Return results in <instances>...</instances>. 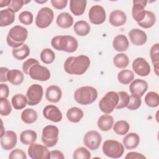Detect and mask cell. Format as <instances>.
<instances>
[{"label": "cell", "mask_w": 159, "mask_h": 159, "mask_svg": "<svg viewBox=\"0 0 159 159\" xmlns=\"http://www.w3.org/2000/svg\"><path fill=\"white\" fill-rule=\"evenodd\" d=\"M89 65V58L86 55H80L68 57L64 63V70L70 75H81L87 71Z\"/></svg>", "instance_id": "cell-1"}, {"label": "cell", "mask_w": 159, "mask_h": 159, "mask_svg": "<svg viewBox=\"0 0 159 159\" xmlns=\"http://www.w3.org/2000/svg\"><path fill=\"white\" fill-rule=\"evenodd\" d=\"M51 45L53 48L58 51L68 53L75 52L78 47L77 40L71 35H57L52 38Z\"/></svg>", "instance_id": "cell-2"}, {"label": "cell", "mask_w": 159, "mask_h": 159, "mask_svg": "<svg viewBox=\"0 0 159 159\" xmlns=\"http://www.w3.org/2000/svg\"><path fill=\"white\" fill-rule=\"evenodd\" d=\"M28 35V30L26 28L20 25H15L12 27L7 35L6 41L9 46L17 48L24 44Z\"/></svg>", "instance_id": "cell-3"}, {"label": "cell", "mask_w": 159, "mask_h": 159, "mask_svg": "<svg viewBox=\"0 0 159 159\" xmlns=\"http://www.w3.org/2000/svg\"><path fill=\"white\" fill-rule=\"evenodd\" d=\"M98 98V91L92 86H82L78 88L74 93L75 101L81 105H88L93 103Z\"/></svg>", "instance_id": "cell-4"}, {"label": "cell", "mask_w": 159, "mask_h": 159, "mask_svg": "<svg viewBox=\"0 0 159 159\" xmlns=\"http://www.w3.org/2000/svg\"><path fill=\"white\" fill-rule=\"evenodd\" d=\"M119 101V96L115 91L107 92L99 101V107L104 114H111L116 108Z\"/></svg>", "instance_id": "cell-5"}, {"label": "cell", "mask_w": 159, "mask_h": 159, "mask_svg": "<svg viewBox=\"0 0 159 159\" xmlns=\"http://www.w3.org/2000/svg\"><path fill=\"white\" fill-rule=\"evenodd\" d=\"M102 152L105 155L112 158H120L124 152L123 145L114 140H107L102 145Z\"/></svg>", "instance_id": "cell-6"}, {"label": "cell", "mask_w": 159, "mask_h": 159, "mask_svg": "<svg viewBox=\"0 0 159 159\" xmlns=\"http://www.w3.org/2000/svg\"><path fill=\"white\" fill-rule=\"evenodd\" d=\"M59 130L55 125H48L42 130V142L47 147L55 146L58 140Z\"/></svg>", "instance_id": "cell-7"}, {"label": "cell", "mask_w": 159, "mask_h": 159, "mask_svg": "<svg viewBox=\"0 0 159 159\" xmlns=\"http://www.w3.org/2000/svg\"><path fill=\"white\" fill-rule=\"evenodd\" d=\"M54 13L52 9L44 7L41 8L37 12L35 17V25L40 29L48 27L53 22Z\"/></svg>", "instance_id": "cell-8"}, {"label": "cell", "mask_w": 159, "mask_h": 159, "mask_svg": "<svg viewBox=\"0 0 159 159\" xmlns=\"http://www.w3.org/2000/svg\"><path fill=\"white\" fill-rule=\"evenodd\" d=\"M43 94V88L39 84H32L27 89L26 97L29 106H35L42 100Z\"/></svg>", "instance_id": "cell-9"}, {"label": "cell", "mask_w": 159, "mask_h": 159, "mask_svg": "<svg viewBox=\"0 0 159 159\" xmlns=\"http://www.w3.org/2000/svg\"><path fill=\"white\" fill-rule=\"evenodd\" d=\"M28 155L32 159H50V152L47 146L32 143L28 148Z\"/></svg>", "instance_id": "cell-10"}, {"label": "cell", "mask_w": 159, "mask_h": 159, "mask_svg": "<svg viewBox=\"0 0 159 159\" xmlns=\"http://www.w3.org/2000/svg\"><path fill=\"white\" fill-rule=\"evenodd\" d=\"M29 75L33 80L45 81L50 79V72L47 67L42 66L40 64H36L30 68Z\"/></svg>", "instance_id": "cell-11"}, {"label": "cell", "mask_w": 159, "mask_h": 159, "mask_svg": "<svg viewBox=\"0 0 159 159\" xmlns=\"http://www.w3.org/2000/svg\"><path fill=\"white\" fill-rule=\"evenodd\" d=\"M88 17L91 23L95 25H99L106 20V13L102 6L94 5L89 11Z\"/></svg>", "instance_id": "cell-12"}, {"label": "cell", "mask_w": 159, "mask_h": 159, "mask_svg": "<svg viewBox=\"0 0 159 159\" xmlns=\"http://www.w3.org/2000/svg\"><path fill=\"white\" fill-rule=\"evenodd\" d=\"M102 137L101 134L96 130H90L86 133L84 136V144L90 150H97L101 143Z\"/></svg>", "instance_id": "cell-13"}, {"label": "cell", "mask_w": 159, "mask_h": 159, "mask_svg": "<svg viewBox=\"0 0 159 159\" xmlns=\"http://www.w3.org/2000/svg\"><path fill=\"white\" fill-rule=\"evenodd\" d=\"M132 69L139 76H147L151 71L150 66L146 60L142 57L135 58L132 62Z\"/></svg>", "instance_id": "cell-14"}, {"label": "cell", "mask_w": 159, "mask_h": 159, "mask_svg": "<svg viewBox=\"0 0 159 159\" xmlns=\"http://www.w3.org/2000/svg\"><path fill=\"white\" fill-rule=\"evenodd\" d=\"M17 141V135L14 131H4L1 135V145L5 150H10L14 148L16 145Z\"/></svg>", "instance_id": "cell-15"}, {"label": "cell", "mask_w": 159, "mask_h": 159, "mask_svg": "<svg viewBox=\"0 0 159 159\" xmlns=\"http://www.w3.org/2000/svg\"><path fill=\"white\" fill-rule=\"evenodd\" d=\"M147 1L144 0L133 1V6L132 9V15L133 19L137 22H141L145 17L146 10L145 7Z\"/></svg>", "instance_id": "cell-16"}, {"label": "cell", "mask_w": 159, "mask_h": 159, "mask_svg": "<svg viewBox=\"0 0 159 159\" xmlns=\"http://www.w3.org/2000/svg\"><path fill=\"white\" fill-rule=\"evenodd\" d=\"M43 115L47 119L53 122H59L62 119V113L54 105H47L43 109Z\"/></svg>", "instance_id": "cell-17"}, {"label": "cell", "mask_w": 159, "mask_h": 159, "mask_svg": "<svg viewBox=\"0 0 159 159\" xmlns=\"http://www.w3.org/2000/svg\"><path fill=\"white\" fill-rule=\"evenodd\" d=\"M148 89L147 83L141 79L134 80L129 86V90L132 94L141 98Z\"/></svg>", "instance_id": "cell-18"}, {"label": "cell", "mask_w": 159, "mask_h": 159, "mask_svg": "<svg viewBox=\"0 0 159 159\" xmlns=\"http://www.w3.org/2000/svg\"><path fill=\"white\" fill-rule=\"evenodd\" d=\"M129 36L131 42L136 45L140 46L144 45L147 40L146 33L139 29H133L129 32Z\"/></svg>", "instance_id": "cell-19"}, {"label": "cell", "mask_w": 159, "mask_h": 159, "mask_svg": "<svg viewBox=\"0 0 159 159\" xmlns=\"http://www.w3.org/2000/svg\"><path fill=\"white\" fill-rule=\"evenodd\" d=\"M127 20V17L124 12L120 10H114L112 11L109 16V21L114 27H120L124 25Z\"/></svg>", "instance_id": "cell-20"}, {"label": "cell", "mask_w": 159, "mask_h": 159, "mask_svg": "<svg viewBox=\"0 0 159 159\" xmlns=\"http://www.w3.org/2000/svg\"><path fill=\"white\" fill-rule=\"evenodd\" d=\"M62 92L60 88L57 85H52L47 88L45 97L48 101L51 102H58L61 98Z\"/></svg>", "instance_id": "cell-21"}, {"label": "cell", "mask_w": 159, "mask_h": 159, "mask_svg": "<svg viewBox=\"0 0 159 159\" xmlns=\"http://www.w3.org/2000/svg\"><path fill=\"white\" fill-rule=\"evenodd\" d=\"M112 46L116 51L122 52L127 50L129 46V42L125 35L119 34L114 37L112 42Z\"/></svg>", "instance_id": "cell-22"}, {"label": "cell", "mask_w": 159, "mask_h": 159, "mask_svg": "<svg viewBox=\"0 0 159 159\" xmlns=\"http://www.w3.org/2000/svg\"><path fill=\"white\" fill-rule=\"evenodd\" d=\"M15 12L10 8H7L0 11V26L6 27L14 22Z\"/></svg>", "instance_id": "cell-23"}, {"label": "cell", "mask_w": 159, "mask_h": 159, "mask_svg": "<svg viewBox=\"0 0 159 159\" xmlns=\"http://www.w3.org/2000/svg\"><path fill=\"white\" fill-rule=\"evenodd\" d=\"M122 143L127 149H134L139 145L140 143V137L137 133L130 132L124 137Z\"/></svg>", "instance_id": "cell-24"}, {"label": "cell", "mask_w": 159, "mask_h": 159, "mask_svg": "<svg viewBox=\"0 0 159 159\" xmlns=\"http://www.w3.org/2000/svg\"><path fill=\"white\" fill-rule=\"evenodd\" d=\"M86 4V0H70V9L75 16H79L84 12Z\"/></svg>", "instance_id": "cell-25"}, {"label": "cell", "mask_w": 159, "mask_h": 159, "mask_svg": "<svg viewBox=\"0 0 159 159\" xmlns=\"http://www.w3.org/2000/svg\"><path fill=\"white\" fill-rule=\"evenodd\" d=\"M114 124L113 117L109 114H104L101 116L98 120L97 125L98 128L102 131H109L110 130Z\"/></svg>", "instance_id": "cell-26"}, {"label": "cell", "mask_w": 159, "mask_h": 159, "mask_svg": "<svg viewBox=\"0 0 159 159\" xmlns=\"http://www.w3.org/2000/svg\"><path fill=\"white\" fill-rule=\"evenodd\" d=\"M56 23L62 29H68L73 24V17L68 12H61L57 16Z\"/></svg>", "instance_id": "cell-27"}, {"label": "cell", "mask_w": 159, "mask_h": 159, "mask_svg": "<svg viewBox=\"0 0 159 159\" xmlns=\"http://www.w3.org/2000/svg\"><path fill=\"white\" fill-rule=\"evenodd\" d=\"M24 79V74L19 70H10L7 75V80L13 85H19L22 83Z\"/></svg>", "instance_id": "cell-28"}, {"label": "cell", "mask_w": 159, "mask_h": 159, "mask_svg": "<svg viewBox=\"0 0 159 159\" xmlns=\"http://www.w3.org/2000/svg\"><path fill=\"white\" fill-rule=\"evenodd\" d=\"M83 111L77 107H72L66 112V117L68 120L73 123L79 122L83 117Z\"/></svg>", "instance_id": "cell-29"}, {"label": "cell", "mask_w": 159, "mask_h": 159, "mask_svg": "<svg viewBox=\"0 0 159 159\" xmlns=\"http://www.w3.org/2000/svg\"><path fill=\"white\" fill-rule=\"evenodd\" d=\"M37 138V133L32 130H25L20 134V142L26 145H30L34 143Z\"/></svg>", "instance_id": "cell-30"}, {"label": "cell", "mask_w": 159, "mask_h": 159, "mask_svg": "<svg viewBox=\"0 0 159 159\" xmlns=\"http://www.w3.org/2000/svg\"><path fill=\"white\" fill-rule=\"evenodd\" d=\"M73 29L76 35L79 36H86L89 33L91 27L86 21L79 20L73 25Z\"/></svg>", "instance_id": "cell-31"}, {"label": "cell", "mask_w": 159, "mask_h": 159, "mask_svg": "<svg viewBox=\"0 0 159 159\" xmlns=\"http://www.w3.org/2000/svg\"><path fill=\"white\" fill-rule=\"evenodd\" d=\"M12 56L17 60H22L27 58L30 54V48L26 44L17 48H13L12 50Z\"/></svg>", "instance_id": "cell-32"}, {"label": "cell", "mask_w": 159, "mask_h": 159, "mask_svg": "<svg viewBox=\"0 0 159 159\" xmlns=\"http://www.w3.org/2000/svg\"><path fill=\"white\" fill-rule=\"evenodd\" d=\"M38 117L37 112L33 109L27 108L24 109L21 114L22 120L27 124L34 123Z\"/></svg>", "instance_id": "cell-33"}, {"label": "cell", "mask_w": 159, "mask_h": 159, "mask_svg": "<svg viewBox=\"0 0 159 159\" xmlns=\"http://www.w3.org/2000/svg\"><path fill=\"white\" fill-rule=\"evenodd\" d=\"M156 22V17L155 14L150 11H146L144 19L138 23V25L144 29H149L153 27Z\"/></svg>", "instance_id": "cell-34"}, {"label": "cell", "mask_w": 159, "mask_h": 159, "mask_svg": "<svg viewBox=\"0 0 159 159\" xmlns=\"http://www.w3.org/2000/svg\"><path fill=\"white\" fill-rule=\"evenodd\" d=\"M11 103L13 107L16 110L24 109L27 104V97L22 94H16L12 96Z\"/></svg>", "instance_id": "cell-35"}, {"label": "cell", "mask_w": 159, "mask_h": 159, "mask_svg": "<svg viewBox=\"0 0 159 159\" xmlns=\"http://www.w3.org/2000/svg\"><path fill=\"white\" fill-rule=\"evenodd\" d=\"M113 63L115 66L120 69L125 68L129 64L128 56L125 53H118L113 58Z\"/></svg>", "instance_id": "cell-36"}, {"label": "cell", "mask_w": 159, "mask_h": 159, "mask_svg": "<svg viewBox=\"0 0 159 159\" xmlns=\"http://www.w3.org/2000/svg\"><path fill=\"white\" fill-rule=\"evenodd\" d=\"M134 79V73L129 70H122L117 75L118 81L124 85L131 83Z\"/></svg>", "instance_id": "cell-37"}, {"label": "cell", "mask_w": 159, "mask_h": 159, "mask_svg": "<svg viewBox=\"0 0 159 159\" xmlns=\"http://www.w3.org/2000/svg\"><path fill=\"white\" fill-rule=\"evenodd\" d=\"M129 124L125 120H118L117 121L113 127L114 131L118 135H125L129 130Z\"/></svg>", "instance_id": "cell-38"}, {"label": "cell", "mask_w": 159, "mask_h": 159, "mask_svg": "<svg viewBox=\"0 0 159 159\" xmlns=\"http://www.w3.org/2000/svg\"><path fill=\"white\" fill-rule=\"evenodd\" d=\"M145 102L148 107H157L159 104L158 94L154 91L148 92L145 96Z\"/></svg>", "instance_id": "cell-39"}, {"label": "cell", "mask_w": 159, "mask_h": 159, "mask_svg": "<svg viewBox=\"0 0 159 159\" xmlns=\"http://www.w3.org/2000/svg\"><path fill=\"white\" fill-rule=\"evenodd\" d=\"M55 58V53L48 48H44L40 53V60L45 64L52 63Z\"/></svg>", "instance_id": "cell-40"}, {"label": "cell", "mask_w": 159, "mask_h": 159, "mask_svg": "<svg viewBox=\"0 0 159 159\" xmlns=\"http://www.w3.org/2000/svg\"><path fill=\"white\" fill-rule=\"evenodd\" d=\"M119 96V101L116 108L117 109L126 107L130 100V96L125 91H119L117 93Z\"/></svg>", "instance_id": "cell-41"}, {"label": "cell", "mask_w": 159, "mask_h": 159, "mask_svg": "<svg viewBox=\"0 0 159 159\" xmlns=\"http://www.w3.org/2000/svg\"><path fill=\"white\" fill-rule=\"evenodd\" d=\"M73 158L75 159H89L91 153L84 147H79L74 151Z\"/></svg>", "instance_id": "cell-42"}, {"label": "cell", "mask_w": 159, "mask_h": 159, "mask_svg": "<svg viewBox=\"0 0 159 159\" xmlns=\"http://www.w3.org/2000/svg\"><path fill=\"white\" fill-rule=\"evenodd\" d=\"M0 111L2 116H7L11 112L12 107L7 98H0Z\"/></svg>", "instance_id": "cell-43"}, {"label": "cell", "mask_w": 159, "mask_h": 159, "mask_svg": "<svg viewBox=\"0 0 159 159\" xmlns=\"http://www.w3.org/2000/svg\"><path fill=\"white\" fill-rule=\"evenodd\" d=\"M34 16L31 12L25 11L19 15V20L23 24L29 25L33 22Z\"/></svg>", "instance_id": "cell-44"}, {"label": "cell", "mask_w": 159, "mask_h": 159, "mask_svg": "<svg viewBox=\"0 0 159 159\" xmlns=\"http://www.w3.org/2000/svg\"><path fill=\"white\" fill-rule=\"evenodd\" d=\"M141 104H142V100L140 97L131 94L130 96L129 102L126 107L129 110L134 111L139 109L140 107Z\"/></svg>", "instance_id": "cell-45"}, {"label": "cell", "mask_w": 159, "mask_h": 159, "mask_svg": "<svg viewBox=\"0 0 159 159\" xmlns=\"http://www.w3.org/2000/svg\"><path fill=\"white\" fill-rule=\"evenodd\" d=\"M150 56L153 65L159 64V44L158 43L153 45L151 47Z\"/></svg>", "instance_id": "cell-46"}, {"label": "cell", "mask_w": 159, "mask_h": 159, "mask_svg": "<svg viewBox=\"0 0 159 159\" xmlns=\"http://www.w3.org/2000/svg\"><path fill=\"white\" fill-rule=\"evenodd\" d=\"M29 2H30V1H25L24 0H12L9 6V8L11 9L14 12H17L22 7L24 4Z\"/></svg>", "instance_id": "cell-47"}, {"label": "cell", "mask_w": 159, "mask_h": 159, "mask_svg": "<svg viewBox=\"0 0 159 159\" xmlns=\"http://www.w3.org/2000/svg\"><path fill=\"white\" fill-rule=\"evenodd\" d=\"M9 159H16V158L26 159L27 156L23 150L19 148H16L10 152L9 155Z\"/></svg>", "instance_id": "cell-48"}, {"label": "cell", "mask_w": 159, "mask_h": 159, "mask_svg": "<svg viewBox=\"0 0 159 159\" xmlns=\"http://www.w3.org/2000/svg\"><path fill=\"white\" fill-rule=\"evenodd\" d=\"M36 64H39V62L37 60L35 59V58H29L28 60H27L26 61H25L23 63L22 65V71L23 72L26 74V75H29V71L30 68L34 65Z\"/></svg>", "instance_id": "cell-49"}, {"label": "cell", "mask_w": 159, "mask_h": 159, "mask_svg": "<svg viewBox=\"0 0 159 159\" xmlns=\"http://www.w3.org/2000/svg\"><path fill=\"white\" fill-rule=\"evenodd\" d=\"M50 2L52 6L57 9H63L66 7L68 1L67 0H51Z\"/></svg>", "instance_id": "cell-50"}, {"label": "cell", "mask_w": 159, "mask_h": 159, "mask_svg": "<svg viewBox=\"0 0 159 159\" xmlns=\"http://www.w3.org/2000/svg\"><path fill=\"white\" fill-rule=\"evenodd\" d=\"M9 88L6 84H0V98H7L9 96Z\"/></svg>", "instance_id": "cell-51"}, {"label": "cell", "mask_w": 159, "mask_h": 159, "mask_svg": "<svg viewBox=\"0 0 159 159\" xmlns=\"http://www.w3.org/2000/svg\"><path fill=\"white\" fill-rule=\"evenodd\" d=\"M125 159H134V158H137V159H143L146 158V157L142 153L136 152H131L127 154V155L125 157Z\"/></svg>", "instance_id": "cell-52"}, {"label": "cell", "mask_w": 159, "mask_h": 159, "mask_svg": "<svg viewBox=\"0 0 159 159\" xmlns=\"http://www.w3.org/2000/svg\"><path fill=\"white\" fill-rule=\"evenodd\" d=\"M50 158L53 159H64L65 157L63 153L58 150H53L50 152Z\"/></svg>", "instance_id": "cell-53"}, {"label": "cell", "mask_w": 159, "mask_h": 159, "mask_svg": "<svg viewBox=\"0 0 159 159\" xmlns=\"http://www.w3.org/2000/svg\"><path fill=\"white\" fill-rule=\"evenodd\" d=\"M9 70L6 67H1L0 68V81L1 83L2 82H6L7 81V75L9 72Z\"/></svg>", "instance_id": "cell-54"}, {"label": "cell", "mask_w": 159, "mask_h": 159, "mask_svg": "<svg viewBox=\"0 0 159 159\" xmlns=\"http://www.w3.org/2000/svg\"><path fill=\"white\" fill-rule=\"evenodd\" d=\"M11 2V0H1L0 1V7H2L4 6H9Z\"/></svg>", "instance_id": "cell-55"}, {"label": "cell", "mask_w": 159, "mask_h": 159, "mask_svg": "<svg viewBox=\"0 0 159 159\" xmlns=\"http://www.w3.org/2000/svg\"><path fill=\"white\" fill-rule=\"evenodd\" d=\"M47 1L46 0V1H35V2H38V3H44V2H46Z\"/></svg>", "instance_id": "cell-56"}]
</instances>
